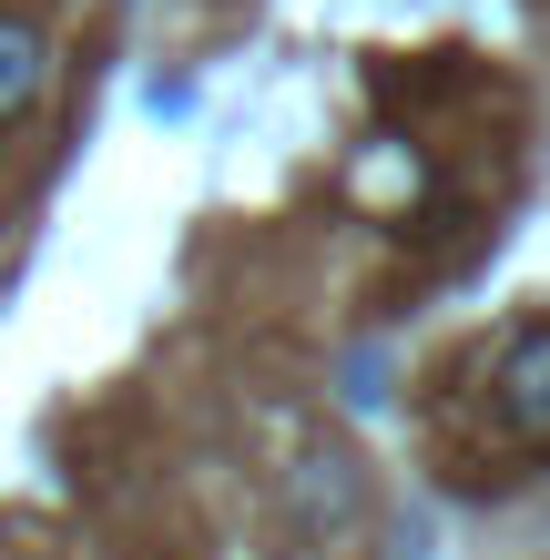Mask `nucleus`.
I'll use <instances>...</instances> for the list:
<instances>
[{"label":"nucleus","mask_w":550,"mask_h":560,"mask_svg":"<svg viewBox=\"0 0 550 560\" xmlns=\"http://www.w3.org/2000/svg\"><path fill=\"white\" fill-rule=\"evenodd\" d=\"M490 408H500V439L550 458V326H520L500 347V377H490Z\"/></svg>","instance_id":"nucleus-1"},{"label":"nucleus","mask_w":550,"mask_h":560,"mask_svg":"<svg viewBox=\"0 0 550 560\" xmlns=\"http://www.w3.org/2000/svg\"><path fill=\"white\" fill-rule=\"evenodd\" d=\"M429 153H418V143H398V133H377L358 163H347V194H358V205L367 214H387V224H408L418 205H429Z\"/></svg>","instance_id":"nucleus-2"},{"label":"nucleus","mask_w":550,"mask_h":560,"mask_svg":"<svg viewBox=\"0 0 550 560\" xmlns=\"http://www.w3.org/2000/svg\"><path fill=\"white\" fill-rule=\"evenodd\" d=\"M42 82H51V42H42V21H21V11H0V133L42 103Z\"/></svg>","instance_id":"nucleus-3"}]
</instances>
